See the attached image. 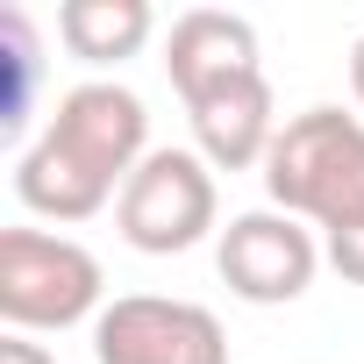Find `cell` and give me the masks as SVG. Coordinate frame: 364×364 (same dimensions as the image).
Returning a JSON list of instances; mask_svg holds the SVG:
<instances>
[{"label":"cell","mask_w":364,"mask_h":364,"mask_svg":"<svg viewBox=\"0 0 364 364\" xmlns=\"http://www.w3.org/2000/svg\"><path fill=\"white\" fill-rule=\"evenodd\" d=\"M215 264H222V286L250 307H286L314 286L321 272V243L307 222L279 215V208H250V215H229V229L215 236Z\"/></svg>","instance_id":"cell-5"},{"label":"cell","mask_w":364,"mask_h":364,"mask_svg":"<svg viewBox=\"0 0 364 364\" xmlns=\"http://www.w3.org/2000/svg\"><path fill=\"white\" fill-rule=\"evenodd\" d=\"M43 136L58 150H72L86 171H100L107 186H129V171L150 157V107L114 79H86V86L58 93Z\"/></svg>","instance_id":"cell-6"},{"label":"cell","mask_w":364,"mask_h":364,"mask_svg":"<svg viewBox=\"0 0 364 364\" xmlns=\"http://www.w3.org/2000/svg\"><path fill=\"white\" fill-rule=\"evenodd\" d=\"M100 257L50 229H0V321L15 336L100 321Z\"/></svg>","instance_id":"cell-2"},{"label":"cell","mask_w":364,"mask_h":364,"mask_svg":"<svg viewBox=\"0 0 364 364\" xmlns=\"http://www.w3.org/2000/svg\"><path fill=\"white\" fill-rule=\"evenodd\" d=\"M114 222H122V243L143 250V257H178L215 236L222 222V193H215V164L200 150H150L129 186L114 200Z\"/></svg>","instance_id":"cell-3"},{"label":"cell","mask_w":364,"mask_h":364,"mask_svg":"<svg viewBox=\"0 0 364 364\" xmlns=\"http://www.w3.org/2000/svg\"><path fill=\"white\" fill-rule=\"evenodd\" d=\"M164 72H171V93L193 107V100H208L215 86L264 72L257 29H250L243 15H229V8H186V15L171 22V36H164Z\"/></svg>","instance_id":"cell-7"},{"label":"cell","mask_w":364,"mask_h":364,"mask_svg":"<svg viewBox=\"0 0 364 364\" xmlns=\"http://www.w3.org/2000/svg\"><path fill=\"white\" fill-rule=\"evenodd\" d=\"M0 364H58V357H50L43 343H29V336H15V328H8V343H0Z\"/></svg>","instance_id":"cell-13"},{"label":"cell","mask_w":364,"mask_h":364,"mask_svg":"<svg viewBox=\"0 0 364 364\" xmlns=\"http://www.w3.org/2000/svg\"><path fill=\"white\" fill-rule=\"evenodd\" d=\"M264 193L279 215H293L321 236L364 222V114H343V107L293 114L272 136Z\"/></svg>","instance_id":"cell-1"},{"label":"cell","mask_w":364,"mask_h":364,"mask_svg":"<svg viewBox=\"0 0 364 364\" xmlns=\"http://www.w3.org/2000/svg\"><path fill=\"white\" fill-rule=\"evenodd\" d=\"M0 29H8V50H15V100H8V114H0V129L15 136L29 122V93H36V36H29V15L22 8L0 15Z\"/></svg>","instance_id":"cell-11"},{"label":"cell","mask_w":364,"mask_h":364,"mask_svg":"<svg viewBox=\"0 0 364 364\" xmlns=\"http://www.w3.org/2000/svg\"><path fill=\"white\" fill-rule=\"evenodd\" d=\"M15 200L29 215H50V222H93L107 200H122L100 171H86L72 150H58L50 136H36L22 157H15Z\"/></svg>","instance_id":"cell-9"},{"label":"cell","mask_w":364,"mask_h":364,"mask_svg":"<svg viewBox=\"0 0 364 364\" xmlns=\"http://www.w3.org/2000/svg\"><path fill=\"white\" fill-rule=\"evenodd\" d=\"M350 93H357V107H364V36H357V50H350Z\"/></svg>","instance_id":"cell-14"},{"label":"cell","mask_w":364,"mask_h":364,"mask_svg":"<svg viewBox=\"0 0 364 364\" xmlns=\"http://www.w3.org/2000/svg\"><path fill=\"white\" fill-rule=\"evenodd\" d=\"M186 122H193V143H200V157H208L215 171H250V164L264 171L272 136L286 129V122L272 114V79H264V72L215 86L208 100L186 107Z\"/></svg>","instance_id":"cell-8"},{"label":"cell","mask_w":364,"mask_h":364,"mask_svg":"<svg viewBox=\"0 0 364 364\" xmlns=\"http://www.w3.org/2000/svg\"><path fill=\"white\" fill-rule=\"evenodd\" d=\"M321 257L350 279V286H364V222H350V229H336V236H321Z\"/></svg>","instance_id":"cell-12"},{"label":"cell","mask_w":364,"mask_h":364,"mask_svg":"<svg viewBox=\"0 0 364 364\" xmlns=\"http://www.w3.org/2000/svg\"><path fill=\"white\" fill-rule=\"evenodd\" d=\"M93 364H229V336L200 300L122 293L93 321Z\"/></svg>","instance_id":"cell-4"},{"label":"cell","mask_w":364,"mask_h":364,"mask_svg":"<svg viewBox=\"0 0 364 364\" xmlns=\"http://www.w3.org/2000/svg\"><path fill=\"white\" fill-rule=\"evenodd\" d=\"M150 29H157L150 0H65L58 8V43L79 65H122L150 43Z\"/></svg>","instance_id":"cell-10"}]
</instances>
